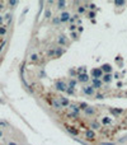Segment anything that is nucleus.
Here are the masks:
<instances>
[{
    "instance_id": "obj_1",
    "label": "nucleus",
    "mask_w": 127,
    "mask_h": 145,
    "mask_svg": "<svg viewBox=\"0 0 127 145\" xmlns=\"http://www.w3.org/2000/svg\"><path fill=\"white\" fill-rule=\"evenodd\" d=\"M55 88H56L57 90H61V92H66L69 85H67L64 80H57L56 83H55Z\"/></svg>"
},
{
    "instance_id": "obj_2",
    "label": "nucleus",
    "mask_w": 127,
    "mask_h": 145,
    "mask_svg": "<svg viewBox=\"0 0 127 145\" xmlns=\"http://www.w3.org/2000/svg\"><path fill=\"white\" fill-rule=\"evenodd\" d=\"M92 77H93V79H100V78H103V71H102V69H93Z\"/></svg>"
},
{
    "instance_id": "obj_3",
    "label": "nucleus",
    "mask_w": 127,
    "mask_h": 145,
    "mask_svg": "<svg viewBox=\"0 0 127 145\" xmlns=\"http://www.w3.org/2000/svg\"><path fill=\"white\" fill-rule=\"evenodd\" d=\"M95 139V132L93 131V130H86L85 131V140H88V141H92V140H94Z\"/></svg>"
},
{
    "instance_id": "obj_4",
    "label": "nucleus",
    "mask_w": 127,
    "mask_h": 145,
    "mask_svg": "<svg viewBox=\"0 0 127 145\" xmlns=\"http://www.w3.org/2000/svg\"><path fill=\"white\" fill-rule=\"evenodd\" d=\"M71 19V17H70V14L67 13V12H62L60 15V20H61V23H66V22H69Z\"/></svg>"
},
{
    "instance_id": "obj_5",
    "label": "nucleus",
    "mask_w": 127,
    "mask_h": 145,
    "mask_svg": "<svg viewBox=\"0 0 127 145\" xmlns=\"http://www.w3.org/2000/svg\"><path fill=\"white\" fill-rule=\"evenodd\" d=\"M83 93L86 96H93L94 94V88L93 87H84L83 88Z\"/></svg>"
},
{
    "instance_id": "obj_6",
    "label": "nucleus",
    "mask_w": 127,
    "mask_h": 145,
    "mask_svg": "<svg viewBox=\"0 0 127 145\" xmlns=\"http://www.w3.org/2000/svg\"><path fill=\"white\" fill-rule=\"evenodd\" d=\"M51 105H52V107H54L55 109H61V108H62V106H61V103H60V101H58V98L52 101Z\"/></svg>"
},
{
    "instance_id": "obj_7",
    "label": "nucleus",
    "mask_w": 127,
    "mask_h": 145,
    "mask_svg": "<svg viewBox=\"0 0 127 145\" xmlns=\"http://www.w3.org/2000/svg\"><path fill=\"white\" fill-rule=\"evenodd\" d=\"M100 69H102V71L107 72V74H111V71H112V66H111L109 64H104Z\"/></svg>"
},
{
    "instance_id": "obj_8",
    "label": "nucleus",
    "mask_w": 127,
    "mask_h": 145,
    "mask_svg": "<svg viewBox=\"0 0 127 145\" xmlns=\"http://www.w3.org/2000/svg\"><path fill=\"white\" fill-rule=\"evenodd\" d=\"M78 80L81 81V83H86V81H89V77L86 74H80L78 77Z\"/></svg>"
},
{
    "instance_id": "obj_9",
    "label": "nucleus",
    "mask_w": 127,
    "mask_h": 145,
    "mask_svg": "<svg viewBox=\"0 0 127 145\" xmlns=\"http://www.w3.org/2000/svg\"><path fill=\"white\" fill-rule=\"evenodd\" d=\"M100 87H102L100 79H93V88H94V89H99Z\"/></svg>"
},
{
    "instance_id": "obj_10",
    "label": "nucleus",
    "mask_w": 127,
    "mask_h": 145,
    "mask_svg": "<svg viewBox=\"0 0 127 145\" xmlns=\"http://www.w3.org/2000/svg\"><path fill=\"white\" fill-rule=\"evenodd\" d=\"M62 53H64L62 47H56V48H55V57H60Z\"/></svg>"
},
{
    "instance_id": "obj_11",
    "label": "nucleus",
    "mask_w": 127,
    "mask_h": 145,
    "mask_svg": "<svg viewBox=\"0 0 127 145\" xmlns=\"http://www.w3.org/2000/svg\"><path fill=\"white\" fill-rule=\"evenodd\" d=\"M94 113H95L94 107H86L85 108V115L86 116H92V115H94Z\"/></svg>"
},
{
    "instance_id": "obj_12",
    "label": "nucleus",
    "mask_w": 127,
    "mask_h": 145,
    "mask_svg": "<svg viewBox=\"0 0 127 145\" xmlns=\"http://www.w3.org/2000/svg\"><path fill=\"white\" fill-rule=\"evenodd\" d=\"M58 43H60V45L61 46H62V45H66V43H67V40H66V37H65L64 36V34H61V36H58Z\"/></svg>"
},
{
    "instance_id": "obj_13",
    "label": "nucleus",
    "mask_w": 127,
    "mask_h": 145,
    "mask_svg": "<svg viewBox=\"0 0 127 145\" xmlns=\"http://www.w3.org/2000/svg\"><path fill=\"white\" fill-rule=\"evenodd\" d=\"M58 101H60V103H61V106H69V105H70V102H69V99H66V98H64V97H58Z\"/></svg>"
},
{
    "instance_id": "obj_14",
    "label": "nucleus",
    "mask_w": 127,
    "mask_h": 145,
    "mask_svg": "<svg viewBox=\"0 0 127 145\" xmlns=\"http://www.w3.org/2000/svg\"><path fill=\"white\" fill-rule=\"evenodd\" d=\"M102 79H103L104 83H109V81L112 80V75H111V74H104Z\"/></svg>"
},
{
    "instance_id": "obj_15",
    "label": "nucleus",
    "mask_w": 127,
    "mask_h": 145,
    "mask_svg": "<svg viewBox=\"0 0 127 145\" xmlns=\"http://www.w3.org/2000/svg\"><path fill=\"white\" fill-rule=\"evenodd\" d=\"M70 109H71L73 112H75V115H78L79 111H80V108H79L78 106H75V105H71V106H70Z\"/></svg>"
},
{
    "instance_id": "obj_16",
    "label": "nucleus",
    "mask_w": 127,
    "mask_h": 145,
    "mask_svg": "<svg viewBox=\"0 0 127 145\" xmlns=\"http://www.w3.org/2000/svg\"><path fill=\"white\" fill-rule=\"evenodd\" d=\"M66 130H67V132H70L71 135H76V134H78V130H75V129H73V127H69V126H66Z\"/></svg>"
},
{
    "instance_id": "obj_17",
    "label": "nucleus",
    "mask_w": 127,
    "mask_h": 145,
    "mask_svg": "<svg viewBox=\"0 0 127 145\" xmlns=\"http://www.w3.org/2000/svg\"><path fill=\"white\" fill-rule=\"evenodd\" d=\"M31 61L32 62L38 61V55H37V53H32V55H31Z\"/></svg>"
},
{
    "instance_id": "obj_18",
    "label": "nucleus",
    "mask_w": 127,
    "mask_h": 145,
    "mask_svg": "<svg viewBox=\"0 0 127 145\" xmlns=\"http://www.w3.org/2000/svg\"><path fill=\"white\" fill-rule=\"evenodd\" d=\"M125 4L126 3L122 1V0H116V1H114V5H116V7H123Z\"/></svg>"
},
{
    "instance_id": "obj_19",
    "label": "nucleus",
    "mask_w": 127,
    "mask_h": 145,
    "mask_svg": "<svg viewBox=\"0 0 127 145\" xmlns=\"http://www.w3.org/2000/svg\"><path fill=\"white\" fill-rule=\"evenodd\" d=\"M111 121H112V120L108 118V117H103V118H102V124H103V125H108V124H111Z\"/></svg>"
},
{
    "instance_id": "obj_20",
    "label": "nucleus",
    "mask_w": 127,
    "mask_h": 145,
    "mask_svg": "<svg viewBox=\"0 0 127 145\" xmlns=\"http://www.w3.org/2000/svg\"><path fill=\"white\" fill-rule=\"evenodd\" d=\"M52 23H54V24H56V26H58V24L61 23L60 18H58V17H54V19H52Z\"/></svg>"
},
{
    "instance_id": "obj_21",
    "label": "nucleus",
    "mask_w": 127,
    "mask_h": 145,
    "mask_svg": "<svg viewBox=\"0 0 127 145\" xmlns=\"http://www.w3.org/2000/svg\"><path fill=\"white\" fill-rule=\"evenodd\" d=\"M85 71H86L85 66H80V68L78 69V72H79V75H80V74H85Z\"/></svg>"
},
{
    "instance_id": "obj_22",
    "label": "nucleus",
    "mask_w": 127,
    "mask_h": 145,
    "mask_svg": "<svg viewBox=\"0 0 127 145\" xmlns=\"http://www.w3.org/2000/svg\"><path fill=\"white\" fill-rule=\"evenodd\" d=\"M75 84H76V81L71 79V80L69 81V88H71V89H74V87H75Z\"/></svg>"
},
{
    "instance_id": "obj_23",
    "label": "nucleus",
    "mask_w": 127,
    "mask_h": 145,
    "mask_svg": "<svg viewBox=\"0 0 127 145\" xmlns=\"http://www.w3.org/2000/svg\"><path fill=\"white\" fill-rule=\"evenodd\" d=\"M92 127H93V129H99V127H100V125H99L97 121H93V122H92Z\"/></svg>"
},
{
    "instance_id": "obj_24",
    "label": "nucleus",
    "mask_w": 127,
    "mask_h": 145,
    "mask_svg": "<svg viewBox=\"0 0 127 145\" xmlns=\"http://www.w3.org/2000/svg\"><path fill=\"white\" fill-rule=\"evenodd\" d=\"M57 5H58V8H60V9H64L65 5H66V3H65V1H58Z\"/></svg>"
},
{
    "instance_id": "obj_25",
    "label": "nucleus",
    "mask_w": 127,
    "mask_h": 145,
    "mask_svg": "<svg viewBox=\"0 0 127 145\" xmlns=\"http://www.w3.org/2000/svg\"><path fill=\"white\" fill-rule=\"evenodd\" d=\"M5 33H7V28L1 26V27H0V34H1V36H4Z\"/></svg>"
},
{
    "instance_id": "obj_26",
    "label": "nucleus",
    "mask_w": 127,
    "mask_h": 145,
    "mask_svg": "<svg viewBox=\"0 0 127 145\" xmlns=\"http://www.w3.org/2000/svg\"><path fill=\"white\" fill-rule=\"evenodd\" d=\"M78 12H79L80 14L85 13V8H84V7H79V8H78Z\"/></svg>"
},
{
    "instance_id": "obj_27",
    "label": "nucleus",
    "mask_w": 127,
    "mask_h": 145,
    "mask_svg": "<svg viewBox=\"0 0 127 145\" xmlns=\"http://www.w3.org/2000/svg\"><path fill=\"white\" fill-rule=\"evenodd\" d=\"M45 17H46V18H50V17H51V12H50V9H47V10L45 12Z\"/></svg>"
},
{
    "instance_id": "obj_28",
    "label": "nucleus",
    "mask_w": 127,
    "mask_h": 145,
    "mask_svg": "<svg viewBox=\"0 0 127 145\" xmlns=\"http://www.w3.org/2000/svg\"><path fill=\"white\" fill-rule=\"evenodd\" d=\"M86 107H88V106H86V103H81V105H80V108H81V109H84V111H85V108H86Z\"/></svg>"
},
{
    "instance_id": "obj_29",
    "label": "nucleus",
    "mask_w": 127,
    "mask_h": 145,
    "mask_svg": "<svg viewBox=\"0 0 127 145\" xmlns=\"http://www.w3.org/2000/svg\"><path fill=\"white\" fill-rule=\"evenodd\" d=\"M71 37H73V38H78V33H75V32H71Z\"/></svg>"
},
{
    "instance_id": "obj_30",
    "label": "nucleus",
    "mask_w": 127,
    "mask_h": 145,
    "mask_svg": "<svg viewBox=\"0 0 127 145\" xmlns=\"http://www.w3.org/2000/svg\"><path fill=\"white\" fill-rule=\"evenodd\" d=\"M69 94H74V89H71V88H67V90H66Z\"/></svg>"
},
{
    "instance_id": "obj_31",
    "label": "nucleus",
    "mask_w": 127,
    "mask_h": 145,
    "mask_svg": "<svg viewBox=\"0 0 127 145\" xmlns=\"http://www.w3.org/2000/svg\"><path fill=\"white\" fill-rule=\"evenodd\" d=\"M17 4H18V1H9V5H13V7L17 5Z\"/></svg>"
},
{
    "instance_id": "obj_32",
    "label": "nucleus",
    "mask_w": 127,
    "mask_h": 145,
    "mask_svg": "<svg viewBox=\"0 0 127 145\" xmlns=\"http://www.w3.org/2000/svg\"><path fill=\"white\" fill-rule=\"evenodd\" d=\"M95 17V13H93V12H90L89 13V18H94Z\"/></svg>"
},
{
    "instance_id": "obj_33",
    "label": "nucleus",
    "mask_w": 127,
    "mask_h": 145,
    "mask_svg": "<svg viewBox=\"0 0 127 145\" xmlns=\"http://www.w3.org/2000/svg\"><path fill=\"white\" fill-rule=\"evenodd\" d=\"M0 126H3V127H4V126H7V122H3V121H0Z\"/></svg>"
},
{
    "instance_id": "obj_34",
    "label": "nucleus",
    "mask_w": 127,
    "mask_h": 145,
    "mask_svg": "<svg viewBox=\"0 0 127 145\" xmlns=\"http://www.w3.org/2000/svg\"><path fill=\"white\" fill-rule=\"evenodd\" d=\"M5 19H7V20L12 19V18H10V14H7V15H5Z\"/></svg>"
},
{
    "instance_id": "obj_35",
    "label": "nucleus",
    "mask_w": 127,
    "mask_h": 145,
    "mask_svg": "<svg viewBox=\"0 0 127 145\" xmlns=\"http://www.w3.org/2000/svg\"><path fill=\"white\" fill-rule=\"evenodd\" d=\"M94 8H95V5H94V4H90V5H89V9H92V10H93Z\"/></svg>"
},
{
    "instance_id": "obj_36",
    "label": "nucleus",
    "mask_w": 127,
    "mask_h": 145,
    "mask_svg": "<svg viewBox=\"0 0 127 145\" xmlns=\"http://www.w3.org/2000/svg\"><path fill=\"white\" fill-rule=\"evenodd\" d=\"M8 145H18L17 143H14V141H10V143H9Z\"/></svg>"
},
{
    "instance_id": "obj_37",
    "label": "nucleus",
    "mask_w": 127,
    "mask_h": 145,
    "mask_svg": "<svg viewBox=\"0 0 127 145\" xmlns=\"http://www.w3.org/2000/svg\"><path fill=\"white\" fill-rule=\"evenodd\" d=\"M95 97H97V98H103V96H102V94H97Z\"/></svg>"
},
{
    "instance_id": "obj_38",
    "label": "nucleus",
    "mask_w": 127,
    "mask_h": 145,
    "mask_svg": "<svg viewBox=\"0 0 127 145\" xmlns=\"http://www.w3.org/2000/svg\"><path fill=\"white\" fill-rule=\"evenodd\" d=\"M3 20H4V18H3V17H1V15H0V24H1V23H3Z\"/></svg>"
},
{
    "instance_id": "obj_39",
    "label": "nucleus",
    "mask_w": 127,
    "mask_h": 145,
    "mask_svg": "<svg viewBox=\"0 0 127 145\" xmlns=\"http://www.w3.org/2000/svg\"><path fill=\"white\" fill-rule=\"evenodd\" d=\"M1 136H3V132H1V131H0V137H1Z\"/></svg>"
}]
</instances>
